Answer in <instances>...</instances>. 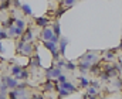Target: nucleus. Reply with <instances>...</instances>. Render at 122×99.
Masks as SVG:
<instances>
[{
	"mask_svg": "<svg viewBox=\"0 0 122 99\" xmlns=\"http://www.w3.org/2000/svg\"><path fill=\"white\" fill-rule=\"evenodd\" d=\"M23 33H24V28H20V27H17V26H14V24L10 26V27H9V31H7L9 37H21Z\"/></svg>",
	"mask_w": 122,
	"mask_h": 99,
	"instance_id": "nucleus-3",
	"label": "nucleus"
},
{
	"mask_svg": "<svg viewBox=\"0 0 122 99\" xmlns=\"http://www.w3.org/2000/svg\"><path fill=\"white\" fill-rule=\"evenodd\" d=\"M34 23H36V26H38V27H47V26H48V19H47V17H37V19L34 20Z\"/></svg>",
	"mask_w": 122,
	"mask_h": 99,
	"instance_id": "nucleus-9",
	"label": "nucleus"
},
{
	"mask_svg": "<svg viewBox=\"0 0 122 99\" xmlns=\"http://www.w3.org/2000/svg\"><path fill=\"white\" fill-rule=\"evenodd\" d=\"M61 88H64V89H67L68 92H77L78 89H77V86L75 85H72V84H70L68 81H65V82H62V84H60Z\"/></svg>",
	"mask_w": 122,
	"mask_h": 99,
	"instance_id": "nucleus-8",
	"label": "nucleus"
},
{
	"mask_svg": "<svg viewBox=\"0 0 122 99\" xmlns=\"http://www.w3.org/2000/svg\"><path fill=\"white\" fill-rule=\"evenodd\" d=\"M88 94H90L91 96H97V95H98V92H97V89H95L94 86H91V88H88Z\"/></svg>",
	"mask_w": 122,
	"mask_h": 99,
	"instance_id": "nucleus-26",
	"label": "nucleus"
},
{
	"mask_svg": "<svg viewBox=\"0 0 122 99\" xmlns=\"http://www.w3.org/2000/svg\"><path fill=\"white\" fill-rule=\"evenodd\" d=\"M75 1H77V0H64L62 3H64V4H65L67 7H71V6H72V4H74Z\"/></svg>",
	"mask_w": 122,
	"mask_h": 99,
	"instance_id": "nucleus-30",
	"label": "nucleus"
},
{
	"mask_svg": "<svg viewBox=\"0 0 122 99\" xmlns=\"http://www.w3.org/2000/svg\"><path fill=\"white\" fill-rule=\"evenodd\" d=\"M41 37L44 38V41H46V40H51V38L54 37L53 28H50V27H43V33H41Z\"/></svg>",
	"mask_w": 122,
	"mask_h": 99,
	"instance_id": "nucleus-6",
	"label": "nucleus"
},
{
	"mask_svg": "<svg viewBox=\"0 0 122 99\" xmlns=\"http://www.w3.org/2000/svg\"><path fill=\"white\" fill-rule=\"evenodd\" d=\"M99 69H101V66H99V64H95L94 66H90V71H91V72H98Z\"/></svg>",
	"mask_w": 122,
	"mask_h": 99,
	"instance_id": "nucleus-28",
	"label": "nucleus"
},
{
	"mask_svg": "<svg viewBox=\"0 0 122 99\" xmlns=\"http://www.w3.org/2000/svg\"><path fill=\"white\" fill-rule=\"evenodd\" d=\"M14 20H16L14 17H10V19H7L6 21H0V23H1L3 28H9L10 26H13V24H14Z\"/></svg>",
	"mask_w": 122,
	"mask_h": 99,
	"instance_id": "nucleus-13",
	"label": "nucleus"
},
{
	"mask_svg": "<svg viewBox=\"0 0 122 99\" xmlns=\"http://www.w3.org/2000/svg\"><path fill=\"white\" fill-rule=\"evenodd\" d=\"M31 38H33L31 28H27V30H26V33H23V35H21V40H24V41H30Z\"/></svg>",
	"mask_w": 122,
	"mask_h": 99,
	"instance_id": "nucleus-15",
	"label": "nucleus"
},
{
	"mask_svg": "<svg viewBox=\"0 0 122 99\" xmlns=\"http://www.w3.org/2000/svg\"><path fill=\"white\" fill-rule=\"evenodd\" d=\"M53 33H54V35H57V37L60 38V34H61L60 23H54V26H53Z\"/></svg>",
	"mask_w": 122,
	"mask_h": 99,
	"instance_id": "nucleus-18",
	"label": "nucleus"
},
{
	"mask_svg": "<svg viewBox=\"0 0 122 99\" xmlns=\"http://www.w3.org/2000/svg\"><path fill=\"white\" fill-rule=\"evenodd\" d=\"M14 24H16L17 27H20V28H24L26 21H24V20H21V19H16V20H14Z\"/></svg>",
	"mask_w": 122,
	"mask_h": 99,
	"instance_id": "nucleus-22",
	"label": "nucleus"
},
{
	"mask_svg": "<svg viewBox=\"0 0 122 99\" xmlns=\"http://www.w3.org/2000/svg\"><path fill=\"white\" fill-rule=\"evenodd\" d=\"M80 84H81V86H82V88H87V86L90 85V81H88L87 78H84V76H82V78H80Z\"/></svg>",
	"mask_w": 122,
	"mask_h": 99,
	"instance_id": "nucleus-24",
	"label": "nucleus"
},
{
	"mask_svg": "<svg viewBox=\"0 0 122 99\" xmlns=\"http://www.w3.org/2000/svg\"><path fill=\"white\" fill-rule=\"evenodd\" d=\"M33 50H34V47H33V44H30L29 41H26L24 44H23V47L17 51V54H20V55H24V57H31L33 55Z\"/></svg>",
	"mask_w": 122,
	"mask_h": 99,
	"instance_id": "nucleus-2",
	"label": "nucleus"
},
{
	"mask_svg": "<svg viewBox=\"0 0 122 99\" xmlns=\"http://www.w3.org/2000/svg\"><path fill=\"white\" fill-rule=\"evenodd\" d=\"M60 74H62L61 68H58V66H51V68H48V71H47V78H48V79L57 78Z\"/></svg>",
	"mask_w": 122,
	"mask_h": 99,
	"instance_id": "nucleus-5",
	"label": "nucleus"
},
{
	"mask_svg": "<svg viewBox=\"0 0 122 99\" xmlns=\"http://www.w3.org/2000/svg\"><path fill=\"white\" fill-rule=\"evenodd\" d=\"M27 78H29V72L26 69H21V72L19 75H16V79H19V81H26Z\"/></svg>",
	"mask_w": 122,
	"mask_h": 99,
	"instance_id": "nucleus-14",
	"label": "nucleus"
},
{
	"mask_svg": "<svg viewBox=\"0 0 122 99\" xmlns=\"http://www.w3.org/2000/svg\"><path fill=\"white\" fill-rule=\"evenodd\" d=\"M68 95H70V92H68L67 89H64V88H61V86H60V89H58V96L65 98V96H68Z\"/></svg>",
	"mask_w": 122,
	"mask_h": 99,
	"instance_id": "nucleus-23",
	"label": "nucleus"
},
{
	"mask_svg": "<svg viewBox=\"0 0 122 99\" xmlns=\"http://www.w3.org/2000/svg\"><path fill=\"white\" fill-rule=\"evenodd\" d=\"M31 65L33 66H40V57L36 54V55H33V61H31Z\"/></svg>",
	"mask_w": 122,
	"mask_h": 99,
	"instance_id": "nucleus-21",
	"label": "nucleus"
},
{
	"mask_svg": "<svg viewBox=\"0 0 122 99\" xmlns=\"http://www.w3.org/2000/svg\"><path fill=\"white\" fill-rule=\"evenodd\" d=\"M65 68H67V69H70V71H74V69L77 68V65H75L74 62H71V61H70V62H65Z\"/></svg>",
	"mask_w": 122,
	"mask_h": 99,
	"instance_id": "nucleus-25",
	"label": "nucleus"
},
{
	"mask_svg": "<svg viewBox=\"0 0 122 99\" xmlns=\"http://www.w3.org/2000/svg\"><path fill=\"white\" fill-rule=\"evenodd\" d=\"M6 85L9 86V89H14L19 85V79L11 78V76H6Z\"/></svg>",
	"mask_w": 122,
	"mask_h": 99,
	"instance_id": "nucleus-7",
	"label": "nucleus"
},
{
	"mask_svg": "<svg viewBox=\"0 0 122 99\" xmlns=\"http://www.w3.org/2000/svg\"><path fill=\"white\" fill-rule=\"evenodd\" d=\"M57 81H58L60 84H62V82H65V81H67V76H65V75H62V74H60V75L57 76Z\"/></svg>",
	"mask_w": 122,
	"mask_h": 99,
	"instance_id": "nucleus-27",
	"label": "nucleus"
},
{
	"mask_svg": "<svg viewBox=\"0 0 122 99\" xmlns=\"http://www.w3.org/2000/svg\"><path fill=\"white\" fill-rule=\"evenodd\" d=\"M81 60L82 61H88V62H91V64H94V62H97L98 60H99V57H98V52H94V51H88L85 55H82L81 57Z\"/></svg>",
	"mask_w": 122,
	"mask_h": 99,
	"instance_id": "nucleus-4",
	"label": "nucleus"
},
{
	"mask_svg": "<svg viewBox=\"0 0 122 99\" xmlns=\"http://www.w3.org/2000/svg\"><path fill=\"white\" fill-rule=\"evenodd\" d=\"M44 91H54V84H53V81L51 79H48L46 84H44Z\"/></svg>",
	"mask_w": 122,
	"mask_h": 99,
	"instance_id": "nucleus-16",
	"label": "nucleus"
},
{
	"mask_svg": "<svg viewBox=\"0 0 122 99\" xmlns=\"http://www.w3.org/2000/svg\"><path fill=\"white\" fill-rule=\"evenodd\" d=\"M21 10H23V13H24L26 16H31V14H33L31 7L29 6V4H21Z\"/></svg>",
	"mask_w": 122,
	"mask_h": 99,
	"instance_id": "nucleus-17",
	"label": "nucleus"
},
{
	"mask_svg": "<svg viewBox=\"0 0 122 99\" xmlns=\"http://www.w3.org/2000/svg\"><path fill=\"white\" fill-rule=\"evenodd\" d=\"M3 38H9V34H7V31L0 28V40H3Z\"/></svg>",
	"mask_w": 122,
	"mask_h": 99,
	"instance_id": "nucleus-29",
	"label": "nucleus"
},
{
	"mask_svg": "<svg viewBox=\"0 0 122 99\" xmlns=\"http://www.w3.org/2000/svg\"><path fill=\"white\" fill-rule=\"evenodd\" d=\"M115 51H117V50L107 51V52H105V58H107V60H109V61H111V60H114V58H115Z\"/></svg>",
	"mask_w": 122,
	"mask_h": 99,
	"instance_id": "nucleus-19",
	"label": "nucleus"
},
{
	"mask_svg": "<svg viewBox=\"0 0 122 99\" xmlns=\"http://www.w3.org/2000/svg\"><path fill=\"white\" fill-rule=\"evenodd\" d=\"M44 45H46V48L47 50H50L51 52H53V57H54V61H57L58 60V44L57 42H53V41H50V40H46L44 41Z\"/></svg>",
	"mask_w": 122,
	"mask_h": 99,
	"instance_id": "nucleus-1",
	"label": "nucleus"
},
{
	"mask_svg": "<svg viewBox=\"0 0 122 99\" xmlns=\"http://www.w3.org/2000/svg\"><path fill=\"white\" fill-rule=\"evenodd\" d=\"M21 69H23L21 65H16V64H13V65L10 66V72H11V75H14V76L19 75V74L21 72Z\"/></svg>",
	"mask_w": 122,
	"mask_h": 99,
	"instance_id": "nucleus-12",
	"label": "nucleus"
},
{
	"mask_svg": "<svg viewBox=\"0 0 122 99\" xmlns=\"http://www.w3.org/2000/svg\"><path fill=\"white\" fill-rule=\"evenodd\" d=\"M9 6H10V0H3V1H1V4H0V11L7 10V9H9Z\"/></svg>",
	"mask_w": 122,
	"mask_h": 99,
	"instance_id": "nucleus-20",
	"label": "nucleus"
},
{
	"mask_svg": "<svg viewBox=\"0 0 122 99\" xmlns=\"http://www.w3.org/2000/svg\"><path fill=\"white\" fill-rule=\"evenodd\" d=\"M56 66H58V68H64V66H65V61L57 60V64H56Z\"/></svg>",
	"mask_w": 122,
	"mask_h": 99,
	"instance_id": "nucleus-31",
	"label": "nucleus"
},
{
	"mask_svg": "<svg viewBox=\"0 0 122 99\" xmlns=\"http://www.w3.org/2000/svg\"><path fill=\"white\" fill-rule=\"evenodd\" d=\"M91 65H92L91 62H88V61H82V60H81V62L78 64V68H80V71H81V72H85V71H88V69H90V66H91Z\"/></svg>",
	"mask_w": 122,
	"mask_h": 99,
	"instance_id": "nucleus-10",
	"label": "nucleus"
},
{
	"mask_svg": "<svg viewBox=\"0 0 122 99\" xmlns=\"http://www.w3.org/2000/svg\"><path fill=\"white\" fill-rule=\"evenodd\" d=\"M0 1H3V0H0Z\"/></svg>",
	"mask_w": 122,
	"mask_h": 99,
	"instance_id": "nucleus-33",
	"label": "nucleus"
},
{
	"mask_svg": "<svg viewBox=\"0 0 122 99\" xmlns=\"http://www.w3.org/2000/svg\"><path fill=\"white\" fill-rule=\"evenodd\" d=\"M65 11H67V7H65V9H60V10L57 11V14H56V17H60L61 14H64Z\"/></svg>",
	"mask_w": 122,
	"mask_h": 99,
	"instance_id": "nucleus-32",
	"label": "nucleus"
},
{
	"mask_svg": "<svg viewBox=\"0 0 122 99\" xmlns=\"http://www.w3.org/2000/svg\"><path fill=\"white\" fill-rule=\"evenodd\" d=\"M67 44H68V40H67V38H61V40H60V54H61V55H64V54H65Z\"/></svg>",
	"mask_w": 122,
	"mask_h": 99,
	"instance_id": "nucleus-11",
	"label": "nucleus"
}]
</instances>
